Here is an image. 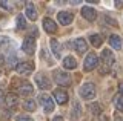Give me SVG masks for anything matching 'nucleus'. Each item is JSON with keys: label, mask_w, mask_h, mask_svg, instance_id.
<instances>
[{"label": "nucleus", "mask_w": 123, "mask_h": 121, "mask_svg": "<svg viewBox=\"0 0 123 121\" xmlns=\"http://www.w3.org/2000/svg\"><path fill=\"white\" fill-rule=\"evenodd\" d=\"M52 77H54V81H55L57 84H60V86H69L72 83L71 75H69L68 72H65V71H60V69L54 71Z\"/></svg>", "instance_id": "obj_1"}, {"label": "nucleus", "mask_w": 123, "mask_h": 121, "mask_svg": "<svg viewBox=\"0 0 123 121\" xmlns=\"http://www.w3.org/2000/svg\"><path fill=\"white\" fill-rule=\"evenodd\" d=\"M80 97L83 100H92L95 97V86L92 83H85V84L80 88Z\"/></svg>", "instance_id": "obj_2"}, {"label": "nucleus", "mask_w": 123, "mask_h": 121, "mask_svg": "<svg viewBox=\"0 0 123 121\" xmlns=\"http://www.w3.org/2000/svg\"><path fill=\"white\" fill-rule=\"evenodd\" d=\"M22 49H23V52H25V54L32 55V54H34V51H36V40H34V37H31V35L26 37V38L23 40Z\"/></svg>", "instance_id": "obj_3"}, {"label": "nucleus", "mask_w": 123, "mask_h": 121, "mask_svg": "<svg viewBox=\"0 0 123 121\" xmlns=\"http://www.w3.org/2000/svg\"><path fill=\"white\" fill-rule=\"evenodd\" d=\"M97 63H98V58H97V55H95L94 52H91V54L88 55L86 58H85V63H83V67H85V71H92V69H95Z\"/></svg>", "instance_id": "obj_4"}, {"label": "nucleus", "mask_w": 123, "mask_h": 121, "mask_svg": "<svg viewBox=\"0 0 123 121\" xmlns=\"http://www.w3.org/2000/svg\"><path fill=\"white\" fill-rule=\"evenodd\" d=\"M15 71H17V74H20V75H29L34 71V65L32 63H28V61L18 63V65L15 66Z\"/></svg>", "instance_id": "obj_5"}, {"label": "nucleus", "mask_w": 123, "mask_h": 121, "mask_svg": "<svg viewBox=\"0 0 123 121\" xmlns=\"http://www.w3.org/2000/svg\"><path fill=\"white\" fill-rule=\"evenodd\" d=\"M40 104L45 107V112H52L54 107H55L52 97H49V95H40Z\"/></svg>", "instance_id": "obj_6"}, {"label": "nucleus", "mask_w": 123, "mask_h": 121, "mask_svg": "<svg viewBox=\"0 0 123 121\" xmlns=\"http://www.w3.org/2000/svg\"><path fill=\"white\" fill-rule=\"evenodd\" d=\"M54 98L57 100V103L59 104H66L69 97H68V92L65 89H55L54 90Z\"/></svg>", "instance_id": "obj_7"}, {"label": "nucleus", "mask_w": 123, "mask_h": 121, "mask_svg": "<svg viewBox=\"0 0 123 121\" xmlns=\"http://www.w3.org/2000/svg\"><path fill=\"white\" fill-rule=\"evenodd\" d=\"M102 63L105 65L106 67H111L114 65V55L109 49H103L102 51Z\"/></svg>", "instance_id": "obj_8"}, {"label": "nucleus", "mask_w": 123, "mask_h": 121, "mask_svg": "<svg viewBox=\"0 0 123 121\" xmlns=\"http://www.w3.org/2000/svg\"><path fill=\"white\" fill-rule=\"evenodd\" d=\"M57 18H59V22H60L62 25L68 26V25L72 23V20H74V16H72L71 12H68V11H60L59 16H57Z\"/></svg>", "instance_id": "obj_9"}, {"label": "nucleus", "mask_w": 123, "mask_h": 121, "mask_svg": "<svg viewBox=\"0 0 123 121\" xmlns=\"http://www.w3.org/2000/svg\"><path fill=\"white\" fill-rule=\"evenodd\" d=\"M36 81H37V86L40 89H49V88H51V81H49V78L46 77V75H43V74L36 75Z\"/></svg>", "instance_id": "obj_10"}, {"label": "nucleus", "mask_w": 123, "mask_h": 121, "mask_svg": "<svg viewBox=\"0 0 123 121\" xmlns=\"http://www.w3.org/2000/svg\"><path fill=\"white\" fill-rule=\"evenodd\" d=\"M18 94H20V95H25V97L32 95V94H34V88H32V84H29L28 81L20 83V86H18Z\"/></svg>", "instance_id": "obj_11"}, {"label": "nucleus", "mask_w": 123, "mask_h": 121, "mask_svg": "<svg viewBox=\"0 0 123 121\" xmlns=\"http://www.w3.org/2000/svg\"><path fill=\"white\" fill-rule=\"evenodd\" d=\"M82 16L86 18V20L94 22L95 17H97V12H95V9L91 8V6H85V8H82Z\"/></svg>", "instance_id": "obj_12"}, {"label": "nucleus", "mask_w": 123, "mask_h": 121, "mask_svg": "<svg viewBox=\"0 0 123 121\" xmlns=\"http://www.w3.org/2000/svg\"><path fill=\"white\" fill-rule=\"evenodd\" d=\"M43 29H45L46 32H49V34L55 32V31H57L55 22H54L52 18H49V17H45V18H43Z\"/></svg>", "instance_id": "obj_13"}, {"label": "nucleus", "mask_w": 123, "mask_h": 121, "mask_svg": "<svg viewBox=\"0 0 123 121\" xmlns=\"http://www.w3.org/2000/svg\"><path fill=\"white\" fill-rule=\"evenodd\" d=\"M25 12H26V17H28L29 20H37V9H36V6H34L32 2H28V3H26Z\"/></svg>", "instance_id": "obj_14"}, {"label": "nucleus", "mask_w": 123, "mask_h": 121, "mask_svg": "<svg viewBox=\"0 0 123 121\" xmlns=\"http://www.w3.org/2000/svg\"><path fill=\"white\" fill-rule=\"evenodd\" d=\"M74 48H75L77 54H83V52H86V49H88L86 40H85V38H77L74 41Z\"/></svg>", "instance_id": "obj_15"}, {"label": "nucleus", "mask_w": 123, "mask_h": 121, "mask_svg": "<svg viewBox=\"0 0 123 121\" xmlns=\"http://www.w3.org/2000/svg\"><path fill=\"white\" fill-rule=\"evenodd\" d=\"M5 104L8 106V107H11V109H14L15 106L18 104V98H17V95L15 94H8V95L5 97Z\"/></svg>", "instance_id": "obj_16"}, {"label": "nucleus", "mask_w": 123, "mask_h": 121, "mask_svg": "<svg viewBox=\"0 0 123 121\" xmlns=\"http://www.w3.org/2000/svg\"><path fill=\"white\" fill-rule=\"evenodd\" d=\"M51 51L54 52L55 58H60V57H62V44H60L55 38L51 40Z\"/></svg>", "instance_id": "obj_17"}, {"label": "nucleus", "mask_w": 123, "mask_h": 121, "mask_svg": "<svg viewBox=\"0 0 123 121\" xmlns=\"http://www.w3.org/2000/svg\"><path fill=\"white\" fill-rule=\"evenodd\" d=\"M75 66H77V60L74 57H65V60H63V67L65 69H74Z\"/></svg>", "instance_id": "obj_18"}, {"label": "nucleus", "mask_w": 123, "mask_h": 121, "mask_svg": "<svg viewBox=\"0 0 123 121\" xmlns=\"http://www.w3.org/2000/svg\"><path fill=\"white\" fill-rule=\"evenodd\" d=\"M109 44L111 46H112L114 49H122V41H120V38H118L117 35H111L109 37Z\"/></svg>", "instance_id": "obj_19"}, {"label": "nucleus", "mask_w": 123, "mask_h": 121, "mask_svg": "<svg viewBox=\"0 0 123 121\" xmlns=\"http://www.w3.org/2000/svg\"><path fill=\"white\" fill-rule=\"evenodd\" d=\"M26 26H28V22H26V18L25 16H18L17 17V29L18 31H23V29H26Z\"/></svg>", "instance_id": "obj_20"}, {"label": "nucleus", "mask_w": 123, "mask_h": 121, "mask_svg": "<svg viewBox=\"0 0 123 121\" xmlns=\"http://www.w3.org/2000/svg\"><path fill=\"white\" fill-rule=\"evenodd\" d=\"M72 106H74V107H72V113H71V120H77V118H79V116H80V103H79V101H74V104H72Z\"/></svg>", "instance_id": "obj_21"}, {"label": "nucleus", "mask_w": 123, "mask_h": 121, "mask_svg": "<svg viewBox=\"0 0 123 121\" xmlns=\"http://www.w3.org/2000/svg\"><path fill=\"white\" fill-rule=\"evenodd\" d=\"M23 109H25V110H28V112H34V110H36V101L26 100L25 103H23Z\"/></svg>", "instance_id": "obj_22"}, {"label": "nucleus", "mask_w": 123, "mask_h": 121, "mask_svg": "<svg viewBox=\"0 0 123 121\" xmlns=\"http://www.w3.org/2000/svg\"><path fill=\"white\" fill-rule=\"evenodd\" d=\"M89 40H91L92 46H95V48H98L100 44H102V35H98V34H94V35H91Z\"/></svg>", "instance_id": "obj_23"}, {"label": "nucleus", "mask_w": 123, "mask_h": 121, "mask_svg": "<svg viewBox=\"0 0 123 121\" xmlns=\"http://www.w3.org/2000/svg\"><path fill=\"white\" fill-rule=\"evenodd\" d=\"M114 104H115V109H117V110L123 112V97H122V95L115 97V100H114Z\"/></svg>", "instance_id": "obj_24"}, {"label": "nucleus", "mask_w": 123, "mask_h": 121, "mask_svg": "<svg viewBox=\"0 0 123 121\" xmlns=\"http://www.w3.org/2000/svg\"><path fill=\"white\" fill-rule=\"evenodd\" d=\"M89 109H91V112L94 113V115H98V113L102 112V106H100L98 103H92V104H89Z\"/></svg>", "instance_id": "obj_25"}, {"label": "nucleus", "mask_w": 123, "mask_h": 121, "mask_svg": "<svg viewBox=\"0 0 123 121\" xmlns=\"http://www.w3.org/2000/svg\"><path fill=\"white\" fill-rule=\"evenodd\" d=\"M14 3H11V2H6V0H0V6H2L3 9H6V11H11L12 8H11V6H12Z\"/></svg>", "instance_id": "obj_26"}, {"label": "nucleus", "mask_w": 123, "mask_h": 121, "mask_svg": "<svg viewBox=\"0 0 123 121\" xmlns=\"http://www.w3.org/2000/svg\"><path fill=\"white\" fill-rule=\"evenodd\" d=\"M8 44H9V38L6 35H0V48L8 46Z\"/></svg>", "instance_id": "obj_27"}, {"label": "nucleus", "mask_w": 123, "mask_h": 121, "mask_svg": "<svg viewBox=\"0 0 123 121\" xmlns=\"http://www.w3.org/2000/svg\"><path fill=\"white\" fill-rule=\"evenodd\" d=\"M17 121H32V118H29V116H23V115H20V116H17Z\"/></svg>", "instance_id": "obj_28"}, {"label": "nucleus", "mask_w": 123, "mask_h": 121, "mask_svg": "<svg viewBox=\"0 0 123 121\" xmlns=\"http://www.w3.org/2000/svg\"><path fill=\"white\" fill-rule=\"evenodd\" d=\"M3 104H5V95L0 92V107H3Z\"/></svg>", "instance_id": "obj_29"}, {"label": "nucleus", "mask_w": 123, "mask_h": 121, "mask_svg": "<svg viewBox=\"0 0 123 121\" xmlns=\"http://www.w3.org/2000/svg\"><path fill=\"white\" fill-rule=\"evenodd\" d=\"M106 20H108V23H111V25H114V26H117V22L112 20V18H109V17H106Z\"/></svg>", "instance_id": "obj_30"}, {"label": "nucleus", "mask_w": 123, "mask_h": 121, "mask_svg": "<svg viewBox=\"0 0 123 121\" xmlns=\"http://www.w3.org/2000/svg\"><path fill=\"white\" fill-rule=\"evenodd\" d=\"M114 5L117 6V8H123V2H120V0H117V2H115Z\"/></svg>", "instance_id": "obj_31"}, {"label": "nucleus", "mask_w": 123, "mask_h": 121, "mask_svg": "<svg viewBox=\"0 0 123 121\" xmlns=\"http://www.w3.org/2000/svg\"><path fill=\"white\" fill-rule=\"evenodd\" d=\"M3 63H5V55L0 52V65H3Z\"/></svg>", "instance_id": "obj_32"}, {"label": "nucleus", "mask_w": 123, "mask_h": 121, "mask_svg": "<svg viewBox=\"0 0 123 121\" xmlns=\"http://www.w3.org/2000/svg\"><path fill=\"white\" fill-rule=\"evenodd\" d=\"M52 121H63V118H62L60 115H57V116H54V118H52Z\"/></svg>", "instance_id": "obj_33"}, {"label": "nucleus", "mask_w": 123, "mask_h": 121, "mask_svg": "<svg viewBox=\"0 0 123 121\" xmlns=\"http://www.w3.org/2000/svg\"><path fill=\"white\" fill-rule=\"evenodd\" d=\"M114 121H123V116H114Z\"/></svg>", "instance_id": "obj_34"}, {"label": "nucleus", "mask_w": 123, "mask_h": 121, "mask_svg": "<svg viewBox=\"0 0 123 121\" xmlns=\"http://www.w3.org/2000/svg\"><path fill=\"white\" fill-rule=\"evenodd\" d=\"M118 89H120V94H122V97H123V83H120V86H118Z\"/></svg>", "instance_id": "obj_35"}, {"label": "nucleus", "mask_w": 123, "mask_h": 121, "mask_svg": "<svg viewBox=\"0 0 123 121\" xmlns=\"http://www.w3.org/2000/svg\"><path fill=\"white\" fill-rule=\"evenodd\" d=\"M0 75H2V72H0Z\"/></svg>", "instance_id": "obj_36"}]
</instances>
